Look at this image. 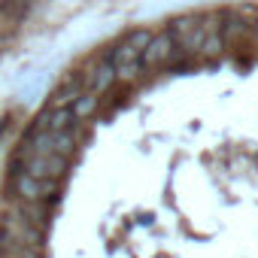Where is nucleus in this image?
<instances>
[{
	"mask_svg": "<svg viewBox=\"0 0 258 258\" xmlns=\"http://www.w3.org/2000/svg\"><path fill=\"white\" fill-rule=\"evenodd\" d=\"M179 55H182V49L176 46L173 34H170V31H158V34H152L149 46L143 49L140 67H143V70H155V67H164V64H170V61H179Z\"/></svg>",
	"mask_w": 258,
	"mask_h": 258,
	"instance_id": "f257e3e1",
	"label": "nucleus"
},
{
	"mask_svg": "<svg viewBox=\"0 0 258 258\" xmlns=\"http://www.w3.org/2000/svg\"><path fill=\"white\" fill-rule=\"evenodd\" d=\"M16 195L22 201H46V204H55L61 198V182L58 179H37L31 173H16Z\"/></svg>",
	"mask_w": 258,
	"mask_h": 258,
	"instance_id": "f03ea898",
	"label": "nucleus"
},
{
	"mask_svg": "<svg viewBox=\"0 0 258 258\" xmlns=\"http://www.w3.org/2000/svg\"><path fill=\"white\" fill-rule=\"evenodd\" d=\"M25 173L37 176V179H64L67 176V158L52 155V152H40V155H28L25 158Z\"/></svg>",
	"mask_w": 258,
	"mask_h": 258,
	"instance_id": "7ed1b4c3",
	"label": "nucleus"
},
{
	"mask_svg": "<svg viewBox=\"0 0 258 258\" xmlns=\"http://www.w3.org/2000/svg\"><path fill=\"white\" fill-rule=\"evenodd\" d=\"M167 31L173 34L176 46H179L185 55H195V52L201 49V43H204V25H198V22H195V19H188V16L173 19V25H170Z\"/></svg>",
	"mask_w": 258,
	"mask_h": 258,
	"instance_id": "20e7f679",
	"label": "nucleus"
},
{
	"mask_svg": "<svg viewBox=\"0 0 258 258\" xmlns=\"http://www.w3.org/2000/svg\"><path fill=\"white\" fill-rule=\"evenodd\" d=\"M222 49H225L222 25H216V19H204V43H201L198 55H204V58H219Z\"/></svg>",
	"mask_w": 258,
	"mask_h": 258,
	"instance_id": "39448f33",
	"label": "nucleus"
},
{
	"mask_svg": "<svg viewBox=\"0 0 258 258\" xmlns=\"http://www.w3.org/2000/svg\"><path fill=\"white\" fill-rule=\"evenodd\" d=\"M115 82H118V79H115V67H112L109 61H100L97 70L85 79V91H94V94L100 97V94H106Z\"/></svg>",
	"mask_w": 258,
	"mask_h": 258,
	"instance_id": "423d86ee",
	"label": "nucleus"
},
{
	"mask_svg": "<svg viewBox=\"0 0 258 258\" xmlns=\"http://www.w3.org/2000/svg\"><path fill=\"white\" fill-rule=\"evenodd\" d=\"M82 85H85V76H70L55 94H52V109H64V106H73V100L82 94Z\"/></svg>",
	"mask_w": 258,
	"mask_h": 258,
	"instance_id": "0eeeda50",
	"label": "nucleus"
},
{
	"mask_svg": "<svg viewBox=\"0 0 258 258\" xmlns=\"http://www.w3.org/2000/svg\"><path fill=\"white\" fill-rule=\"evenodd\" d=\"M49 152H52V155H61V158H70V155L76 152V127H70V131H61V134H52Z\"/></svg>",
	"mask_w": 258,
	"mask_h": 258,
	"instance_id": "6e6552de",
	"label": "nucleus"
},
{
	"mask_svg": "<svg viewBox=\"0 0 258 258\" xmlns=\"http://www.w3.org/2000/svg\"><path fill=\"white\" fill-rule=\"evenodd\" d=\"M97 103H100V97H97L94 91H82V94L73 100V115H76V121H85L88 115H94V112H97Z\"/></svg>",
	"mask_w": 258,
	"mask_h": 258,
	"instance_id": "1a4fd4ad",
	"label": "nucleus"
},
{
	"mask_svg": "<svg viewBox=\"0 0 258 258\" xmlns=\"http://www.w3.org/2000/svg\"><path fill=\"white\" fill-rule=\"evenodd\" d=\"M243 34H246V22L240 16H234V13H228L225 22H222V40H225V46L228 43H237Z\"/></svg>",
	"mask_w": 258,
	"mask_h": 258,
	"instance_id": "9d476101",
	"label": "nucleus"
},
{
	"mask_svg": "<svg viewBox=\"0 0 258 258\" xmlns=\"http://www.w3.org/2000/svg\"><path fill=\"white\" fill-rule=\"evenodd\" d=\"M149 40H152V31H149V28H134V31H127V34H124V43H127V46H134L140 55H143V49L149 46Z\"/></svg>",
	"mask_w": 258,
	"mask_h": 258,
	"instance_id": "9b49d317",
	"label": "nucleus"
},
{
	"mask_svg": "<svg viewBox=\"0 0 258 258\" xmlns=\"http://www.w3.org/2000/svg\"><path fill=\"white\" fill-rule=\"evenodd\" d=\"M252 37H255V43H258V19H255V25H252Z\"/></svg>",
	"mask_w": 258,
	"mask_h": 258,
	"instance_id": "f8f14e48",
	"label": "nucleus"
}]
</instances>
